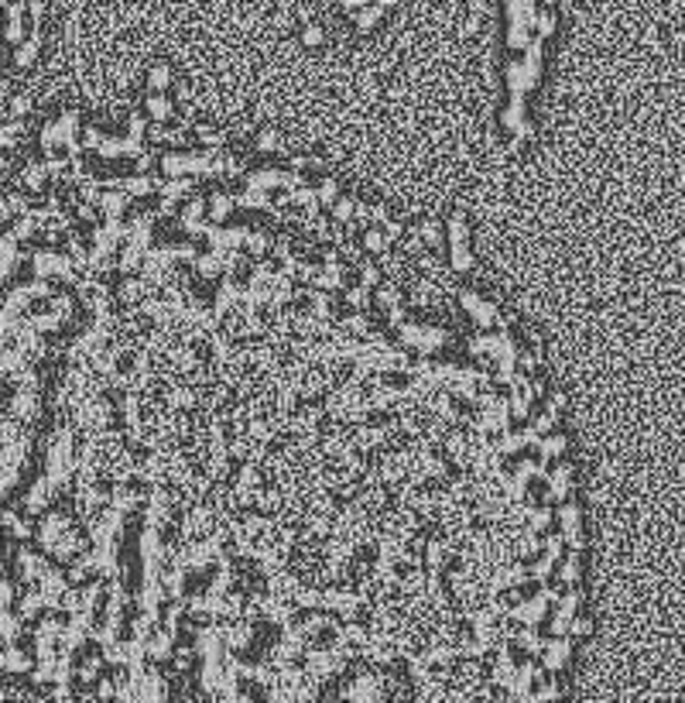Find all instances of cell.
<instances>
[{
    "instance_id": "d6a6232c",
    "label": "cell",
    "mask_w": 685,
    "mask_h": 703,
    "mask_svg": "<svg viewBox=\"0 0 685 703\" xmlns=\"http://www.w3.org/2000/svg\"><path fill=\"white\" fill-rule=\"evenodd\" d=\"M562 552H566V542H562V535L559 532H545L541 535V556H548V559H562Z\"/></svg>"
},
{
    "instance_id": "cb8c5ba5",
    "label": "cell",
    "mask_w": 685,
    "mask_h": 703,
    "mask_svg": "<svg viewBox=\"0 0 685 703\" xmlns=\"http://www.w3.org/2000/svg\"><path fill=\"white\" fill-rule=\"evenodd\" d=\"M243 251H247L250 257H257V261H261V257L271 251V234H268V230H250V234H247V240H243Z\"/></svg>"
},
{
    "instance_id": "7c38bea8",
    "label": "cell",
    "mask_w": 685,
    "mask_h": 703,
    "mask_svg": "<svg viewBox=\"0 0 685 703\" xmlns=\"http://www.w3.org/2000/svg\"><path fill=\"white\" fill-rule=\"evenodd\" d=\"M511 645H517L524 655H541V648H545V635H541L538 628H514Z\"/></svg>"
},
{
    "instance_id": "7bdbcfd3",
    "label": "cell",
    "mask_w": 685,
    "mask_h": 703,
    "mask_svg": "<svg viewBox=\"0 0 685 703\" xmlns=\"http://www.w3.org/2000/svg\"><path fill=\"white\" fill-rule=\"evenodd\" d=\"M151 169H155V151H148V148H144V151L134 158V176H148Z\"/></svg>"
},
{
    "instance_id": "ab89813d",
    "label": "cell",
    "mask_w": 685,
    "mask_h": 703,
    "mask_svg": "<svg viewBox=\"0 0 685 703\" xmlns=\"http://www.w3.org/2000/svg\"><path fill=\"white\" fill-rule=\"evenodd\" d=\"M346 302L356 309V312H363L367 305H370V289H363V285H353V289H346Z\"/></svg>"
},
{
    "instance_id": "f5cc1de1",
    "label": "cell",
    "mask_w": 685,
    "mask_h": 703,
    "mask_svg": "<svg viewBox=\"0 0 685 703\" xmlns=\"http://www.w3.org/2000/svg\"><path fill=\"white\" fill-rule=\"evenodd\" d=\"M531 134H535V124H531V120H524V124H521V130H517L514 137H517V141H528Z\"/></svg>"
},
{
    "instance_id": "681fc988",
    "label": "cell",
    "mask_w": 685,
    "mask_h": 703,
    "mask_svg": "<svg viewBox=\"0 0 685 703\" xmlns=\"http://www.w3.org/2000/svg\"><path fill=\"white\" fill-rule=\"evenodd\" d=\"M28 110H31V96H17V100H14V107H10V114H14V117H24Z\"/></svg>"
},
{
    "instance_id": "ffe728a7",
    "label": "cell",
    "mask_w": 685,
    "mask_h": 703,
    "mask_svg": "<svg viewBox=\"0 0 685 703\" xmlns=\"http://www.w3.org/2000/svg\"><path fill=\"white\" fill-rule=\"evenodd\" d=\"M552 31H555V10H552V7H538L535 17H531V35L545 42Z\"/></svg>"
},
{
    "instance_id": "d6986e66",
    "label": "cell",
    "mask_w": 685,
    "mask_h": 703,
    "mask_svg": "<svg viewBox=\"0 0 685 703\" xmlns=\"http://www.w3.org/2000/svg\"><path fill=\"white\" fill-rule=\"evenodd\" d=\"M155 189H158V178H151V176L120 178V192H127V196H151Z\"/></svg>"
},
{
    "instance_id": "484cf974",
    "label": "cell",
    "mask_w": 685,
    "mask_h": 703,
    "mask_svg": "<svg viewBox=\"0 0 685 703\" xmlns=\"http://www.w3.org/2000/svg\"><path fill=\"white\" fill-rule=\"evenodd\" d=\"M340 199V185H336V178L333 176H322V182L315 185V203H319V210L322 206H329L333 210V203Z\"/></svg>"
},
{
    "instance_id": "7a4b0ae2",
    "label": "cell",
    "mask_w": 685,
    "mask_h": 703,
    "mask_svg": "<svg viewBox=\"0 0 685 703\" xmlns=\"http://www.w3.org/2000/svg\"><path fill=\"white\" fill-rule=\"evenodd\" d=\"M569 491H572V467H569V464H562V460L548 464L541 505H545V508H552V505H562V501H569Z\"/></svg>"
},
{
    "instance_id": "f907efd6",
    "label": "cell",
    "mask_w": 685,
    "mask_h": 703,
    "mask_svg": "<svg viewBox=\"0 0 685 703\" xmlns=\"http://www.w3.org/2000/svg\"><path fill=\"white\" fill-rule=\"evenodd\" d=\"M76 213H79V220H83V223H96V210H93L89 203H79V206H76Z\"/></svg>"
},
{
    "instance_id": "83f0119b",
    "label": "cell",
    "mask_w": 685,
    "mask_h": 703,
    "mask_svg": "<svg viewBox=\"0 0 685 703\" xmlns=\"http://www.w3.org/2000/svg\"><path fill=\"white\" fill-rule=\"evenodd\" d=\"M360 251H367V254H377V257H381V254H388L391 247H388V240H384V234H381V230H374V227H370V230H363V237H360Z\"/></svg>"
},
{
    "instance_id": "e575fe53",
    "label": "cell",
    "mask_w": 685,
    "mask_h": 703,
    "mask_svg": "<svg viewBox=\"0 0 685 703\" xmlns=\"http://www.w3.org/2000/svg\"><path fill=\"white\" fill-rule=\"evenodd\" d=\"M100 669H103V655H100V652H96V655L89 652V655L79 662V679H83V683H93V679L100 676Z\"/></svg>"
},
{
    "instance_id": "60d3db41",
    "label": "cell",
    "mask_w": 685,
    "mask_h": 703,
    "mask_svg": "<svg viewBox=\"0 0 685 703\" xmlns=\"http://www.w3.org/2000/svg\"><path fill=\"white\" fill-rule=\"evenodd\" d=\"M127 124H130V134H127V137H134V141H144V134H148V124H151V120L144 117V110H134Z\"/></svg>"
},
{
    "instance_id": "74e56055",
    "label": "cell",
    "mask_w": 685,
    "mask_h": 703,
    "mask_svg": "<svg viewBox=\"0 0 685 703\" xmlns=\"http://www.w3.org/2000/svg\"><path fill=\"white\" fill-rule=\"evenodd\" d=\"M415 234L422 237V244H425V247H442V227H439V223H432V220H425V223H422Z\"/></svg>"
},
{
    "instance_id": "9a60e30c",
    "label": "cell",
    "mask_w": 685,
    "mask_h": 703,
    "mask_svg": "<svg viewBox=\"0 0 685 703\" xmlns=\"http://www.w3.org/2000/svg\"><path fill=\"white\" fill-rule=\"evenodd\" d=\"M171 83H175V76H171L168 62H155L148 69V93H168Z\"/></svg>"
},
{
    "instance_id": "8992f818",
    "label": "cell",
    "mask_w": 685,
    "mask_h": 703,
    "mask_svg": "<svg viewBox=\"0 0 685 703\" xmlns=\"http://www.w3.org/2000/svg\"><path fill=\"white\" fill-rule=\"evenodd\" d=\"M144 117L151 124H168L175 117V103H171L168 93H148L144 100Z\"/></svg>"
},
{
    "instance_id": "9c48e42d",
    "label": "cell",
    "mask_w": 685,
    "mask_h": 703,
    "mask_svg": "<svg viewBox=\"0 0 685 703\" xmlns=\"http://www.w3.org/2000/svg\"><path fill=\"white\" fill-rule=\"evenodd\" d=\"M552 515H555V532H559V535H566V532H575V528H582L579 525V518H582V511H579V505H575V501H562V505H559V508H552Z\"/></svg>"
},
{
    "instance_id": "603a6c76",
    "label": "cell",
    "mask_w": 685,
    "mask_h": 703,
    "mask_svg": "<svg viewBox=\"0 0 685 703\" xmlns=\"http://www.w3.org/2000/svg\"><path fill=\"white\" fill-rule=\"evenodd\" d=\"M229 210H233V192H213L209 196V220H216V227H223Z\"/></svg>"
},
{
    "instance_id": "44dd1931",
    "label": "cell",
    "mask_w": 685,
    "mask_h": 703,
    "mask_svg": "<svg viewBox=\"0 0 685 703\" xmlns=\"http://www.w3.org/2000/svg\"><path fill=\"white\" fill-rule=\"evenodd\" d=\"M171 652H175V638H171L168 632H162V628H158V632L148 638V655L162 662V659H171Z\"/></svg>"
},
{
    "instance_id": "30bf717a",
    "label": "cell",
    "mask_w": 685,
    "mask_h": 703,
    "mask_svg": "<svg viewBox=\"0 0 685 703\" xmlns=\"http://www.w3.org/2000/svg\"><path fill=\"white\" fill-rule=\"evenodd\" d=\"M144 295H158V292H151V289H148V285H144V282H141L137 275H127V278L120 282V289H116V298H114V302H127V305H137V302H141Z\"/></svg>"
},
{
    "instance_id": "8fae6325",
    "label": "cell",
    "mask_w": 685,
    "mask_h": 703,
    "mask_svg": "<svg viewBox=\"0 0 685 703\" xmlns=\"http://www.w3.org/2000/svg\"><path fill=\"white\" fill-rule=\"evenodd\" d=\"M127 203H130V196L127 192H120V189H107L103 196H100V210H103V220H120L123 217V210H127Z\"/></svg>"
},
{
    "instance_id": "f6af8a7d",
    "label": "cell",
    "mask_w": 685,
    "mask_h": 703,
    "mask_svg": "<svg viewBox=\"0 0 685 703\" xmlns=\"http://www.w3.org/2000/svg\"><path fill=\"white\" fill-rule=\"evenodd\" d=\"M408 323V305H394L388 309V330H401Z\"/></svg>"
},
{
    "instance_id": "5b68a950",
    "label": "cell",
    "mask_w": 685,
    "mask_h": 703,
    "mask_svg": "<svg viewBox=\"0 0 685 703\" xmlns=\"http://www.w3.org/2000/svg\"><path fill=\"white\" fill-rule=\"evenodd\" d=\"M531 450L538 453L535 460L548 467V464H555V460H559V457L566 453V436H562V432H548V436H541V439H538V443H535Z\"/></svg>"
},
{
    "instance_id": "4fadbf2b",
    "label": "cell",
    "mask_w": 685,
    "mask_h": 703,
    "mask_svg": "<svg viewBox=\"0 0 685 703\" xmlns=\"http://www.w3.org/2000/svg\"><path fill=\"white\" fill-rule=\"evenodd\" d=\"M21 182H24V189L28 192H45V185H49V172H45V162H38V158H31L24 169H21Z\"/></svg>"
},
{
    "instance_id": "6da1fadb",
    "label": "cell",
    "mask_w": 685,
    "mask_h": 703,
    "mask_svg": "<svg viewBox=\"0 0 685 703\" xmlns=\"http://www.w3.org/2000/svg\"><path fill=\"white\" fill-rule=\"evenodd\" d=\"M456 298H459V305H462V312L476 323V333H494V323H497V312H501L494 302L480 298V295L469 292V289H462Z\"/></svg>"
},
{
    "instance_id": "1f68e13d",
    "label": "cell",
    "mask_w": 685,
    "mask_h": 703,
    "mask_svg": "<svg viewBox=\"0 0 685 703\" xmlns=\"http://www.w3.org/2000/svg\"><path fill=\"white\" fill-rule=\"evenodd\" d=\"M192 134H196V141H202V144H206V151H220V148H223V134H220V130H213V127H206V124H196V127H192Z\"/></svg>"
},
{
    "instance_id": "816d5d0a",
    "label": "cell",
    "mask_w": 685,
    "mask_h": 703,
    "mask_svg": "<svg viewBox=\"0 0 685 703\" xmlns=\"http://www.w3.org/2000/svg\"><path fill=\"white\" fill-rule=\"evenodd\" d=\"M114 693H116V683H114V679H100V697H107V700H110Z\"/></svg>"
},
{
    "instance_id": "d4e9b609",
    "label": "cell",
    "mask_w": 685,
    "mask_h": 703,
    "mask_svg": "<svg viewBox=\"0 0 685 703\" xmlns=\"http://www.w3.org/2000/svg\"><path fill=\"white\" fill-rule=\"evenodd\" d=\"M192 264H196V275H202V278H216V275H223V261H220V254H216V251L199 254Z\"/></svg>"
},
{
    "instance_id": "ac0fdd59",
    "label": "cell",
    "mask_w": 685,
    "mask_h": 703,
    "mask_svg": "<svg viewBox=\"0 0 685 703\" xmlns=\"http://www.w3.org/2000/svg\"><path fill=\"white\" fill-rule=\"evenodd\" d=\"M295 600V607L298 611H305V614H312V611H322V590L312 584H302V590L291 597Z\"/></svg>"
},
{
    "instance_id": "4dcf8cb0",
    "label": "cell",
    "mask_w": 685,
    "mask_h": 703,
    "mask_svg": "<svg viewBox=\"0 0 685 703\" xmlns=\"http://www.w3.org/2000/svg\"><path fill=\"white\" fill-rule=\"evenodd\" d=\"M531 38H535V35H531L528 24H511V28H508V49H511V52H524Z\"/></svg>"
},
{
    "instance_id": "f1b7e54d",
    "label": "cell",
    "mask_w": 685,
    "mask_h": 703,
    "mask_svg": "<svg viewBox=\"0 0 685 703\" xmlns=\"http://www.w3.org/2000/svg\"><path fill=\"white\" fill-rule=\"evenodd\" d=\"M353 206H356V199H353V196H340V199L333 203V217H329V223L346 227V223L353 220Z\"/></svg>"
},
{
    "instance_id": "ba28073f",
    "label": "cell",
    "mask_w": 685,
    "mask_h": 703,
    "mask_svg": "<svg viewBox=\"0 0 685 703\" xmlns=\"http://www.w3.org/2000/svg\"><path fill=\"white\" fill-rule=\"evenodd\" d=\"M196 178H165V182H158V196L162 199H168V203H175V199H192L196 196Z\"/></svg>"
},
{
    "instance_id": "836d02e7",
    "label": "cell",
    "mask_w": 685,
    "mask_h": 703,
    "mask_svg": "<svg viewBox=\"0 0 685 703\" xmlns=\"http://www.w3.org/2000/svg\"><path fill=\"white\" fill-rule=\"evenodd\" d=\"M96 155H100L103 162H116V158H123V137L107 134V137H103V144L96 148Z\"/></svg>"
},
{
    "instance_id": "f546056e",
    "label": "cell",
    "mask_w": 685,
    "mask_h": 703,
    "mask_svg": "<svg viewBox=\"0 0 685 703\" xmlns=\"http://www.w3.org/2000/svg\"><path fill=\"white\" fill-rule=\"evenodd\" d=\"M202 213H206V196L196 192V196L185 203V213L178 217V223H202Z\"/></svg>"
},
{
    "instance_id": "5bb4252c",
    "label": "cell",
    "mask_w": 685,
    "mask_h": 703,
    "mask_svg": "<svg viewBox=\"0 0 685 703\" xmlns=\"http://www.w3.org/2000/svg\"><path fill=\"white\" fill-rule=\"evenodd\" d=\"M356 285H363V289H377V285H384V275H381V268H377V261H370V257H360L356 264Z\"/></svg>"
},
{
    "instance_id": "4316f807",
    "label": "cell",
    "mask_w": 685,
    "mask_h": 703,
    "mask_svg": "<svg viewBox=\"0 0 685 703\" xmlns=\"http://www.w3.org/2000/svg\"><path fill=\"white\" fill-rule=\"evenodd\" d=\"M446 268H449L453 275H466V271L473 268V251H469V244L449 251V264H446Z\"/></svg>"
},
{
    "instance_id": "7dc6e473",
    "label": "cell",
    "mask_w": 685,
    "mask_h": 703,
    "mask_svg": "<svg viewBox=\"0 0 685 703\" xmlns=\"http://www.w3.org/2000/svg\"><path fill=\"white\" fill-rule=\"evenodd\" d=\"M302 42H305L309 49L319 45V42H322V28H319V24H305V28H302Z\"/></svg>"
},
{
    "instance_id": "d590c367",
    "label": "cell",
    "mask_w": 685,
    "mask_h": 703,
    "mask_svg": "<svg viewBox=\"0 0 685 703\" xmlns=\"http://www.w3.org/2000/svg\"><path fill=\"white\" fill-rule=\"evenodd\" d=\"M21 134H24V124L21 120H10L0 127V148H17L21 144Z\"/></svg>"
},
{
    "instance_id": "52a82bcc",
    "label": "cell",
    "mask_w": 685,
    "mask_h": 703,
    "mask_svg": "<svg viewBox=\"0 0 685 703\" xmlns=\"http://www.w3.org/2000/svg\"><path fill=\"white\" fill-rule=\"evenodd\" d=\"M579 573H582V556H575V552H566V559L555 563V584L562 590L579 586Z\"/></svg>"
},
{
    "instance_id": "8d00e7d4",
    "label": "cell",
    "mask_w": 685,
    "mask_h": 703,
    "mask_svg": "<svg viewBox=\"0 0 685 703\" xmlns=\"http://www.w3.org/2000/svg\"><path fill=\"white\" fill-rule=\"evenodd\" d=\"M103 137H107V134H103L100 127H93V124H89V127H83V130H79V148H83V151H96V148L103 144Z\"/></svg>"
},
{
    "instance_id": "b9f144b4",
    "label": "cell",
    "mask_w": 685,
    "mask_h": 703,
    "mask_svg": "<svg viewBox=\"0 0 685 703\" xmlns=\"http://www.w3.org/2000/svg\"><path fill=\"white\" fill-rule=\"evenodd\" d=\"M257 148H261L264 155H271V151H281V134H278V130H261V137H257Z\"/></svg>"
},
{
    "instance_id": "3957f363",
    "label": "cell",
    "mask_w": 685,
    "mask_h": 703,
    "mask_svg": "<svg viewBox=\"0 0 685 703\" xmlns=\"http://www.w3.org/2000/svg\"><path fill=\"white\" fill-rule=\"evenodd\" d=\"M572 655V638H545V648H541V672H559Z\"/></svg>"
},
{
    "instance_id": "f35d334b",
    "label": "cell",
    "mask_w": 685,
    "mask_h": 703,
    "mask_svg": "<svg viewBox=\"0 0 685 703\" xmlns=\"http://www.w3.org/2000/svg\"><path fill=\"white\" fill-rule=\"evenodd\" d=\"M466 237H469L466 217H462V213H456V217L449 220V244H453V247H462V244H466Z\"/></svg>"
},
{
    "instance_id": "bcb514c9",
    "label": "cell",
    "mask_w": 685,
    "mask_h": 703,
    "mask_svg": "<svg viewBox=\"0 0 685 703\" xmlns=\"http://www.w3.org/2000/svg\"><path fill=\"white\" fill-rule=\"evenodd\" d=\"M582 635H589V618L575 614L569 621V638H582Z\"/></svg>"
},
{
    "instance_id": "277c9868",
    "label": "cell",
    "mask_w": 685,
    "mask_h": 703,
    "mask_svg": "<svg viewBox=\"0 0 685 703\" xmlns=\"http://www.w3.org/2000/svg\"><path fill=\"white\" fill-rule=\"evenodd\" d=\"M404 298H408L404 305H411V309H428V305L446 302V298H442V292H439V285H435V282H428V278H415Z\"/></svg>"
},
{
    "instance_id": "ee69618b",
    "label": "cell",
    "mask_w": 685,
    "mask_h": 703,
    "mask_svg": "<svg viewBox=\"0 0 685 703\" xmlns=\"http://www.w3.org/2000/svg\"><path fill=\"white\" fill-rule=\"evenodd\" d=\"M381 234H384V240H388V247H391L394 240H401V237H404V223H401V220H388V223L381 227Z\"/></svg>"
},
{
    "instance_id": "2e32d148",
    "label": "cell",
    "mask_w": 685,
    "mask_h": 703,
    "mask_svg": "<svg viewBox=\"0 0 685 703\" xmlns=\"http://www.w3.org/2000/svg\"><path fill=\"white\" fill-rule=\"evenodd\" d=\"M501 120H504V127H508L511 134H517V130H521V124L528 120V103H524L521 96H511V100H508V107H504V114H501Z\"/></svg>"
},
{
    "instance_id": "c3c4849f",
    "label": "cell",
    "mask_w": 685,
    "mask_h": 703,
    "mask_svg": "<svg viewBox=\"0 0 685 703\" xmlns=\"http://www.w3.org/2000/svg\"><path fill=\"white\" fill-rule=\"evenodd\" d=\"M422 251H425V244H422V237H418V234H411V237H408V240H404V254H411V257H418V254H422Z\"/></svg>"
},
{
    "instance_id": "7402d4cb",
    "label": "cell",
    "mask_w": 685,
    "mask_h": 703,
    "mask_svg": "<svg viewBox=\"0 0 685 703\" xmlns=\"http://www.w3.org/2000/svg\"><path fill=\"white\" fill-rule=\"evenodd\" d=\"M388 10H391V3H374V7H367V3H363V7L353 14V17H356V28H360V31H370V28H374V24H377V21H381Z\"/></svg>"
},
{
    "instance_id": "e0dca14e",
    "label": "cell",
    "mask_w": 685,
    "mask_h": 703,
    "mask_svg": "<svg viewBox=\"0 0 685 703\" xmlns=\"http://www.w3.org/2000/svg\"><path fill=\"white\" fill-rule=\"evenodd\" d=\"M374 305L377 309H394V305H404V292H401V285H394V282H384V285H377L374 289Z\"/></svg>"
}]
</instances>
